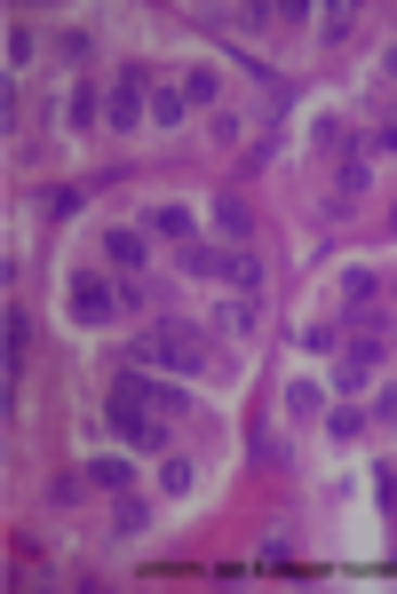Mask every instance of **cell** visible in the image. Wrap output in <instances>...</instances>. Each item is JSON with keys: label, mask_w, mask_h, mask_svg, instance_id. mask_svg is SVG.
I'll return each mask as SVG.
<instances>
[{"label": "cell", "mask_w": 397, "mask_h": 594, "mask_svg": "<svg viewBox=\"0 0 397 594\" xmlns=\"http://www.w3.org/2000/svg\"><path fill=\"white\" fill-rule=\"evenodd\" d=\"M374 412H382V421H397V380H389V389L374 397Z\"/></svg>", "instance_id": "24"}, {"label": "cell", "mask_w": 397, "mask_h": 594, "mask_svg": "<svg viewBox=\"0 0 397 594\" xmlns=\"http://www.w3.org/2000/svg\"><path fill=\"white\" fill-rule=\"evenodd\" d=\"M318 24H326V40H350V24H358V9H326Z\"/></svg>", "instance_id": "23"}, {"label": "cell", "mask_w": 397, "mask_h": 594, "mask_svg": "<svg viewBox=\"0 0 397 594\" xmlns=\"http://www.w3.org/2000/svg\"><path fill=\"white\" fill-rule=\"evenodd\" d=\"M366 183H374V167H366V151H350V159H342V183H334V206H350Z\"/></svg>", "instance_id": "15"}, {"label": "cell", "mask_w": 397, "mask_h": 594, "mask_svg": "<svg viewBox=\"0 0 397 594\" xmlns=\"http://www.w3.org/2000/svg\"><path fill=\"white\" fill-rule=\"evenodd\" d=\"M286 412H294V421H326V389H318V380H294V389H286Z\"/></svg>", "instance_id": "14"}, {"label": "cell", "mask_w": 397, "mask_h": 594, "mask_svg": "<svg viewBox=\"0 0 397 594\" xmlns=\"http://www.w3.org/2000/svg\"><path fill=\"white\" fill-rule=\"evenodd\" d=\"M183 95H191V112H198V103L215 112V72H207V64H198V72H183Z\"/></svg>", "instance_id": "20"}, {"label": "cell", "mask_w": 397, "mask_h": 594, "mask_svg": "<svg viewBox=\"0 0 397 594\" xmlns=\"http://www.w3.org/2000/svg\"><path fill=\"white\" fill-rule=\"evenodd\" d=\"M382 277L374 270H342V325H358V333H374L382 325Z\"/></svg>", "instance_id": "5"}, {"label": "cell", "mask_w": 397, "mask_h": 594, "mask_svg": "<svg viewBox=\"0 0 397 594\" xmlns=\"http://www.w3.org/2000/svg\"><path fill=\"white\" fill-rule=\"evenodd\" d=\"M104 262L136 277V270H143V230H104Z\"/></svg>", "instance_id": "9"}, {"label": "cell", "mask_w": 397, "mask_h": 594, "mask_svg": "<svg viewBox=\"0 0 397 594\" xmlns=\"http://www.w3.org/2000/svg\"><path fill=\"white\" fill-rule=\"evenodd\" d=\"M183 277H231V254H222V246H183Z\"/></svg>", "instance_id": "13"}, {"label": "cell", "mask_w": 397, "mask_h": 594, "mask_svg": "<svg viewBox=\"0 0 397 594\" xmlns=\"http://www.w3.org/2000/svg\"><path fill=\"white\" fill-rule=\"evenodd\" d=\"M389 238H397V215H389Z\"/></svg>", "instance_id": "27"}, {"label": "cell", "mask_w": 397, "mask_h": 594, "mask_svg": "<svg viewBox=\"0 0 397 594\" xmlns=\"http://www.w3.org/2000/svg\"><path fill=\"white\" fill-rule=\"evenodd\" d=\"M128 365H159V373L191 380V373L215 365V349H207V333H198V325H183V318H152V325L136 333V357H128Z\"/></svg>", "instance_id": "1"}, {"label": "cell", "mask_w": 397, "mask_h": 594, "mask_svg": "<svg viewBox=\"0 0 397 594\" xmlns=\"http://www.w3.org/2000/svg\"><path fill=\"white\" fill-rule=\"evenodd\" d=\"M183 119H191V95H183V80H176V88L159 80V88H152V127H183Z\"/></svg>", "instance_id": "10"}, {"label": "cell", "mask_w": 397, "mask_h": 594, "mask_svg": "<svg viewBox=\"0 0 397 594\" xmlns=\"http://www.w3.org/2000/svg\"><path fill=\"white\" fill-rule=\"evenodd\" d=\"M24 341H33V318L9 301V318H0V349H9V380H16V365H24Z\"/></svg>", "instance_id": "12"}, {"label": "cell", "mask_w": 397, "mask_h": 594, "mask_svg": "<svg viewBox=\"0 0 397 594\" xmlns=\"http://www.w3.org/2000/svg\"><path fill=\"white\" fill-rule=\"evenodd\" d=\"M143 524H152V507H143L136 492H119V500H112V531H119V539H136Z\"/></svg>", "instance_id": "16"}, {"label": "cell", "mask_w": 397, "mask_h": 594, "mask_svg": "<svg viewBox=\"0 0 397 594\" xmlns=\"http://www.w3.org/2000/svg\"><path fill=\"white\" fill-rule=\"evenodd\" d=\"M88 483H104V492H128L136 468H128V460H88Z\"/></svg>", "instance_id": "18"}, {"label": "cell", "mask_w": 397, "mask_h": 594, "mask_svg": "<svg viewBox=\"0 0 397 594\" xmlns=\"http://www.w3.org/2000/svg\"><path fill=\"white\" fill-rule=\"evenodd\" d=\"M112 309H119V286H112V277L72 270V286H64V318H72V325H112Z\"/></svg>", "instance_id": "4"}, {"label": "cell", "mask_w": 397, "mask_h": 594, "mask_svg": "<svg viewBox=\"0 0 397 594\" xmlns=\"http://www.w3.org/2000/svg\"><path fill=\"white\" fill-rule=\"evenodd\" d=\"M207 215H215V230H222V238H239V246L255 238V215H246V198H239V191H222V198L207 206Z\"/></svg>", "instance_id": "8"}, {"label": "cell", "mask_w": 397, "mask_h": 594, "mask_svg": "<svg viewBox=\"0 0 397 594\" xmlns=\"http://www.w3.org/2000/svg\"><path fill=\"white\" fill-rule=\"evenodd\" d=\"M143 222H152V238H183V246H191V230H198V215H191V206H152Z\"/></svg>", "instance_id": "11"}, {"label": "cell", "mask_w": 397, "mask_h": 594, "mask_svg": "<svg viewBox=\"0 0 397 594\" xmlns=\"http://www.w3.org/2000/svg\"><path fill=\"white\" fill-rule=\"evenodd\" d=\"M374 143H382V151H397V119H389V127H382V135H374Z\"/></svg>", "instance_id": "25"}, {"label": "cell", "mask_w": 397, "mask_h": 594, "mask_svg": "<svg viewBox=\"0 0 397 594\" xmlns=\"http://www.w3.org/2000/svg\"><path fill=\"white\" fill-rule=\"evenodd\" d=\"M104 428H112V436H119L128 452H167V421H159V412H152V404H143V397L128 389V380H112Z\"/></svg>", "instance_id": "2"}, {"label": "cell", "mask_w": 397, "mask_h": 594, "mask_svg": "<svg viewBox=\"0 0 397 594\" xmlns=\"http://www.w3.org/2000/svg\"><path fill=\"white\" fill-rule=\"evenodd\" d=\"M159 483H167V492H191L198 468H191V460H159Z\"/></svg>", "instance_id": "22"}, {"label": "cell", "mask_w": 397, "mask_h": 594, "mask_svg": "<svg viewBox=\"0 0 397 594\" xmlns=\"http://www.w3.org/2000/svg\"><path fill=\"white\" fill-rule=\"evenodd\" d=\"M143 103H152V72H143V64L112 72V88H104V127L136 135V127H143Z\"/></svg>", "instance_id": "3"}, {"label": "cell", "mask_w": 397, "mask_h": 594, "mask_svg": "<svg viewBox=\"0 0 397 594\" xmlns=\"http://www.w3.org/2000/svg\"><path fill=\"white\" fill-rule=\"evenodd\" d=\"M119 380H128V389H136L143 404H152V412H159V421H183V412H191V397L176 389V380H152V373H143V365H128V373H119Z\"/></svg>", "instance_id": "7"}, {"label": "cell", "mask_w": 397, "mask_h": 594, "mask_svg": "<svg viewBox=\"0 0 397 594\" xmlns=\"http://www.w3.org/2000/svg\"><path fill=\"white\" fill-rule=\"evenodd\" d=\"M326 436H366V412L358 404H334L326 412Z\"/></svg>", "instance_id": "21"}, {"label": "cell", "mask_w": 397, "mask_h": 594, "mask_svg": "<svg viewBox=\"0 0 397 594\" xmlns=\"http://www.w3.org/2000/svg\"><path fill=\"white\" fill-rule=\"evenodd\" d=\"M374 373H382V341H374V333H366V341H350V349L334 357V389H342V397H350V389H366Z\"/></svg>", "instance_id": "6"}, {"label": "cell", "mask_w": 397, "mask_h": 594, "mask_svg": "<svg viewBox=\"0 0 397 594\" xmlns=\"http://www.w3.org/2000/svg\"><path fill=\"white\" fill-rule=\"evenodd\" d=\"M64 119H72V127H95V119H104V95L80 80V88H72V103H64Z\"/></svg>", "instance_id": "17"}, {"label": "cell", "mask_w": 397, "mask_h": 594, "mask_svg": "<svg viewBox=\"0 0 397 594\" xmlns=\"http://www.w3.org/2000/svg\"><path fill=\"white\" fill-rule=\"evenodd\" d=\"M382 294H389V301H397V277H389V286H382Z\"/></svg>", "instance_id": "26"}, {"label": "cell", "mask_w": 397, "mask_h": 594, "mask_svg": "<svg viewBox=\"0 0 397 594\" xmlns=\"http://www.w3.org/2000/svg\"><path fill=\"white\" fill-rule=\"evenodd\" d=\"M222 325H231V333H255V325H262V301H255V294L222 301Z\"/></svg>", "instance_id": "19"}]
</instances>
